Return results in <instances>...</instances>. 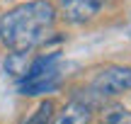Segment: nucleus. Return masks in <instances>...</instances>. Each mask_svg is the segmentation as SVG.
<instances>
[{"label":"nucleus","instance_id":"obj_7","mask_svg":"<svg viewBox=\"0 0 131 124\" xmlns=\"http://www.w3.org/2000/svg\"><path fill=\"white\" fill-rule=\"evenodd\" d=\"M53 112H56L53 100H41V105H39V107H37V110H34L22 124H51Z\"/></svg>","mask_w":131,"mask_h":124},{"label":"nucleus","instance_id":"obj_6","mask_svg":"<svg viewBox=\"0 0 131 124\" xmlns=\"http://www.w3.org/2000/svg\"><path fill=\"white\" fill-rule=\"evenodd\" d=\"M5 73H10L12 78H22V73L27 71V66H29V56H27V51H12V54H7V58H5Z\"/></svg>","mask_w":131,"mask_h":124},{"label":"nucleus","instance_id":"obj_5","mask_svg":"<svg viewBox=\"0 0 131 124\" xmlns=\"http://www.w3.org/2000/svg\"><path fill=\"white\" fill-rule=\"evenodd\" d=\"M61 85V71H53L44 78H37V80H29V83H19V95L24 97H34V95H46V92L58 90Z\"/></svg>","mask_w":131,"mask_h":124},{"label":"nucleus","instance_id":"obj_2","mask_svg":"<svg viewBox=\"0 0 131 124\" xmlns=\"http://www.w3.org/2000/svg\"><path fill=\"white\" fill-rule=\"evenodd\" d=\"M131 90V66H104L90 80L88 92L97 100L117 97Z\"/></svg>","mask_w":131,"mask_h":124},{"label":"nucleus","instance_id":"obj_1","mask_svg":"<svg viewBox=\"0 0 131 124\" xmlns=\"http://www.w3.org/2000/svg\"><path fill=\"white\" fill-rule=\"evenodd\" d=\"M56 24V7L49 0H29L0 15V42L10 51H34L46 44Z\"/></svg>","mask_w":131,"mask_h":124},{"label":"nucleus","instance_id":"obj_4","mask_svg":"<svg viewBox=\"0 0 131 124\" xmlns=\"http://www.w3.org/2000/svg\"><path fill=\"white\" fill-rule=\"evenodd\" d=\"M92 122V105H88L80 97H73L61 107L58 112H53L51 124H90Z\"/></svg>","mask_w":131,"mask_h":124},{"label":"nucleus","instance_id":"obj_8","mask_svg":"<svg viewBox=\"0 0 131 124\" xmlns=\"http://www.w3.org/2000/svg\"><path fill=\"white\" fill-rule=\"evenodd\" d=\"M102 124H131V112L129 110H114L104 117Z\"/></svg>","mask_w":131,"mask_h":124},{"label":"nucleus","instance_id":"obj_3","mask_svg":"<svg viewBox=\"0 0 131 124\" xmlns=\"http://www.w3.org/2000/svg\"><path fill=\"white\" fill-rule=\"evenodd\" d=\"M107 0H58V12L70 24H85L100 15Z\"/></svg>","mask_w":131,"mask_h":124}]
</instances>
